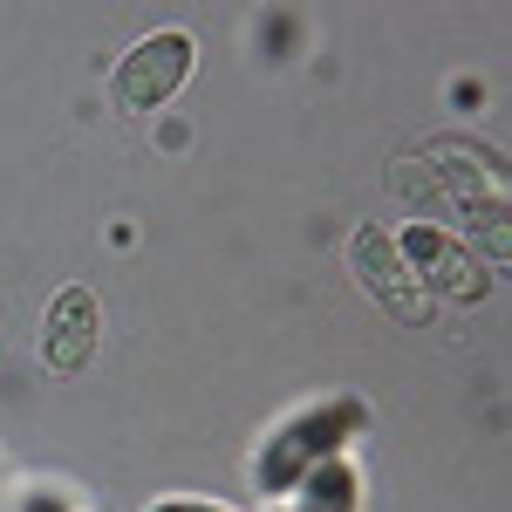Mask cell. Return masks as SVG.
<instances>
[{"label": "cell", "mask_w": 512, "mask_h": 512, "mask_svg": "<svg viewBox=\"0 0 512 512\" xmlns=\"http://www.w3.org/2000/svg\"><path fill=\"white\" fill-rule=\"evenodd\" d=\"M185 76H192V35H151L123 55L117 103L123 110H158V103H171L185 89Z\"/></svg>", "instance_id": "1"}, {"label": "cell", "mask_w": 512, "mask_h": 512, "mask_svg": "<svg viewBox=\"0 0 512 512\" xmlns=\"http://www.w3.org/2000/svg\"><path fill=\"white\" fill-rule=\"evenodd\" d=\"M96 328H103V315H96V294H89V287H62V294H55V308H48V342H41L48 369L76 376L82 362L96 355Z\"/></svg>", "instance_id": "2"}]
</instances>
